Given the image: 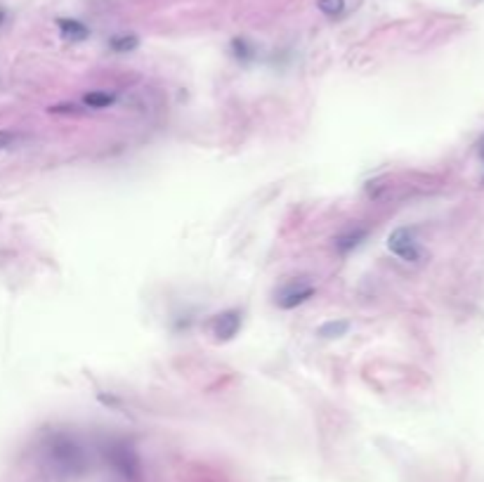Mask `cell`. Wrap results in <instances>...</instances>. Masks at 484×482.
Masks as SVG:
<instances>
[{
	"label": "cell",
	"mask_w": 484,
	"mask_h": 482,
	"mask_svg": "<svg viewBox=\"0 0 484 482\" xmlns=\"http://www.w3.org/2000/svg\"><path fill=\"white\" fill-rule=\"evenodd\" d=\"M50 461L55 463L57 471H62L64 475H76L83 471V466H86L81 447L69 437H57L55 442L50 444Z\"/></svg>",
	"instance_id": "1"
},
{
	"label": "cell",
	"mask_w": 484,
	"mask_h": 482,
	"mask_svg": "<svg viewBox=\"0 0 484 482\" xmlns=\"http://www.w3.org/2000/svg\"><path fill=\"white\" fill-rule=\"evenodd\" d=\"M106 459H109V463L113 468H116L118 473L125 475L128 480H135L137 475H140V461H137L135 451L128 447V444H111L109 449H106Z\"/></svg>",
	"instance_id": "2"
},
{
	"label": "cell",
	"mask_w": 484,
	"mask_h": 482,
	"mask_svg": "<svg viewBox=\"0 0 484 482\" xmlns=\"http://www.w3.org/2000/svg\"><path fill=\"white\" fill-rule=\"evenodd\" d=\"M387 248H390L394 255H399L402 260H406V263H414V260L421 258V248H418L411 230H406V227L394 230L392 234L387 236Z\"/></svg>",
	"instance_id": "3"
},
{
	"label": "cell",
	"mask_w": 484,
	"mask_h": 482,
	"mask_svg": "<svg viewBox=\"0 0 484 482\" xmlns=\"http://www.w3.org/2000/svg\"><path fill=\"white\" fill-rule=\"evenodd\" d=\"M239 326H241V314L239 312H225L220 314V319L215 321V336L220 341H232V338L239 333Z\"/></svg>",
	"instance_id": "4"
},
{
	"label": "cell",
	"mask_w": 484,
	"mask_h": 482,
	"mask_svg": "<svg viewBox=\"0 0 484 482\" xmlns=\"http://www.w3.org/2000/svg\"><path fill=\"white\" fill-rule=\"evenodd\" d=\"M59 33H62L64 40H86L88 38V26L76 19H59Z\"/></svg>",
	"instance_id": "5"
},
{
	"label": "cell",
	"mask_w": 484,
	"mask_h": 482,
	"mask_svg": "<svg viewBox=\"0 0 484 482\" xmlns=\"http://www.w3.org/2000/svg\"><path fill=\"white\" fill-rule=\"evenodd\" d=\"M314 296V289L312 287H302V289H296V291H289V294L282 296V300H279V305L284 307V310H291V307L296 305H302L305 300H309Z\"/></svg>",
	"instance_id": "6"
},
{
	"label": "cell",
	"mask_w": 484,
	"mask_h": 482,
	"mask_svg": "<svg viewBox=\"0 0 484 482\" xmlns=\"http://www.w3.org/2000/svg\"><path fill=\"white\" fill-rule=\"evenodd\" d=\"M364 236H366V230H355V232H348V234H340L336 236V248L340 253H348L355 246H360Z\"/></svg>",
	"instance_id": "7"
},
{
	"label": "cell",
	"mask_w": 484,
	"mask_h": 482,
	"mask_svg": "<svg viewBox=\"0 0 484 482\" xmlns=\"http://www.w3.org/2000/svg\"><path fill=\"white\" fill-rule=\"evenodd\" d=\"M350 329V324L348 321H343V319H338V321H326V324H321L319 329H316V336H321V338H340V336H345Z\"/></svg>",
	"instance_id": "8"
},
{
	"label": "cell",
	"mask_w": 484,
	"mask_h": 482,
	"mask_svg": "<svg viewBox=\"0 0 484 482\" xmlns=\"http://www.w3.org/2000/svg\"><path fill=\"white\" fill-rule=\"evenodd\" d=\"M83 102H86V106H90V109H106V106H111L116 102V95L95 90V93H88L86 97H83Z\"/></svg>",
	"instance_id": "9"
},
{
	"label": "cell",
	"mask_w": 484,
	"mask_h": 482,
	"mask_svg": "<svg viewBox=\"0 0 484 482\" xmlns=\"http://www.w3.org/2000/svg\"><path fill=\"white\" fill-rule=\"evenodd\" d=\"M137 45H140V38L133 33H123V35H116V38L109 40V47L113 52H133Z\"/></svg>",
	"instance_id": "10"
},
{
	"label": "cell",
	"mask_w": 484,
	"mask_h": 482,
	"mask_svg": "<svg viewBox=\"0 0 484 482\" xmlns=\"http://www.w3.org/2000/svg\"><path fill=\"white\" fill-rule=\"evenodd\" d=\"M316 8L328 17H338L345 10V0H316Z\"/></svg>",
	"instance_id": "11"
},
{
	"label": "cell",
	"mask_w": 484,
	"mask_h": 482,
	"mask_svg": "<svg viewBox=\"0 0 484 482\" xmlns=\"http://www.w3.org/2000/svg\"><path fill=\"white\" fill-rule=\"evenodd\" d=\"M480 156H482V161H484V142L480 145Z\"/></svg>",
	"instance_id": "12"
}]
</instances>
